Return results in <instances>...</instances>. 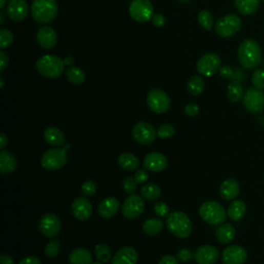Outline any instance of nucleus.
Here are the masks:
<instances>
[{
    "instance_id": "20",
    "label": "nucleus",
    "mask_w": 264,
    "mask_h": 264,
    "mask_svg": "<svg viewBox=\"0 0 264 264\" xmlns=\"http://www.w3.org/2000/svg\"><path fill=\"white\" fill-rule=\"evenodd\" d=\"M167 158L158 152L150 153L144 160V166L153 172H160L167 167Z\"/></svg>"
},
{
    "instance_id": "17",
    "label": "nucleus",
    "mask_w": 264,
    "mask_h": 264,
    "mask_svg": "<svg viewBox=\"0 0 264 264\" xmlns=\"http://www.w3.org/2000/svg\"><path fill=\"white\" fill-rule=\"evenodd\" d=\"M194 259L198 264H215L219 259V251L214 246L205 245L196 250Z\"/></svg>"
},
{
    "instance_id": "41",
    "label": "nucleus",
    "mask_w": 264,
    "mask_h": 264,
    "mask_svg": "<svg viewBox=\"0 0 264 264\" xmlns=\"http://www.w3.org/2000/svg\"><path fill=\"white\" fill-rule=\"evenodd\" d=\"M173 134H174V128L169 124L161 125L157 130V135L160 138H170Z\"/></svg>"
},
{
    "instance_id": "21",
    "label": "nucleus",
    "mask_w": 264,
    "mask_h": 264,
    "mask_svg": "<svg viewBox=\"0 0 264 264\" xmlns=\"http://www.w3.org/2000/svg\"><path fill=\"white\" fill-rule=\"evenodd\" d=\"M137 260V251L132 247H124L116 253L112 264H136Z\"/></svg>"
},
{
    "instance_id": "50",
    "label": "nucleus",
    "mask_w": 264,
    "mask_h": 264,
    "mask_svg": "<svg viewBox=\"0 0 264 264\" xmlns=\"http://www.w3.org/2000/svg\"><path fill=\"white\" fill-rule=\"evenodd\" d=\"M220 75L222 76V77H224V78H229V77H231L232 75H233V70H232V68L230 67V66H228V65H224V66H221V68H220Z\"/></svg>"
},
{
    "instance_id": "39",
    "label": "nucleus",
    "mask_w": 264,
    "mask_h": 264,
    "mask_svg": "<svg viewBox=\"0 0 264 264\" xmlns=\"http://www.w3.org/2000/svg\"><path fill=\"white\" fill-rule=\"evenodd\" d=\"M252 83L258 90H264V70L256 69L252 75Z\"/></svg>"
},
{
    "instance_id": "48",
    "label": "nucleus",
    "mask_w": 264,
    "mask_h": 264,
    "mask_svg": "<svg viewBox=\"0 0 264 264\" xmlns=\"http://www.w3.org/2000/svg\"><path fill=\"white\" fill-rule=\"evenodd\" d=\"M198 112H199V108L195 104H189L185 107V114L189 117L196 116L198 114Z\"/></svg>"
},
{
    "instance_id": "4",
    "label": "nucleus",
    "mask_w": 264,
    "mask_h": 264,
    "mask_svg": "<svg viewBox=\"0 0 264 264\" xmlns=\"http://www.w3.org/2000/svg\"><path fill=\"white\" fill-rule=\"evenodd\" d=\"M64 61L54 55H44L36 61L37 71L48 78H56L60 76L64 71Z\"/></svg>"
},
{
    "instance_id": "42",
    "label": "nucleus",
    "mask_w": 264,
    "mask_h": 264,
    "mask_svg": "<svg viewBox=\"0 0 264 264\" xmlns=\"http://www.w3.org/2000/svg\"><path fill=\"white\" fill-rule=\"evenodd\" d=\"M123 189L128 194H134V192L137 189V182L134 178L128 177L123 182Z\"/></svg>"
},
{
    "instance_id": "37",
    "label": "nucleus",
    "mask_w": 264,
    "mask_h": 264,
    "mask_svg": "<svg viewBox=\"0 0 264 264\" xmlns=\"http://www.w3.org/2000/svg\"><path fill=\"white\" fill-rule=\"evenodd\" d=\"M95 255L98 261L103 263H107L111 260L112 257V252L109 246L107 245H97L95 247Z\"/></svg>"
},
{
    "instance_id": "49",
    "label": "nucleus",
    "mask_w": 264,
    "mask_h": 264,
    "mask_svg": "<svg viewBox=\"0 0 264 264\" xmlns=\"http://www.w3.org/2000/svg\"><path fill=\"white\" fill-rule=\"evenodd\" d=\"M0 61H2L0 71L4 72L6 70V68L8 67V65H9V56H8V54L4 50L0 51Z\"/></svg>"
},
{
    "instance_id": "12",
    "label": "nucleus",
    "mask_w": 264,
    "mask_h": 264,
    "mask_svg": "<svg viewBox=\"0 0 264 264\" xmlns=\"http://www.w3.org/2000/svg\"><path fill=\"white\" fill-rule=\"evenodd\" d=\"M132 136L138 144L147 146L155 141L157 132L151 124L147 122H139L133 127Z\"/></svg>"
},
{
    "instance_id": "46",
    "label": "nucleus",
    "mask_w": 264,
    "mask_h": 264,
    "mask_svg": "<svg viewBox=\"0 0 264 264\" xmlns=\"http://www.w3.org/2000/svg\"><path fill=\"white\" fill-rule=\"evenodd\" d=\"M135 181L137 182V184H144L145 182H147V180L149 179V173L147 172V170L145 169H139L135 172L134 177Z\"/></svg>"
},
{
    "instance_id": "6",
    "label": "nucleus",
    "mask_w": 264,
    "mask_h": 264,
    "mask_svg": "<svg viewBox=\"0 0 264 264\" xmlns=\"http://www.w3.org/2000/svg\"><path fill=\"white\" fill-rule=\"evenodd\" d=\"M69 148V146L67 147ZM67 148L58 147L56 149L48 150L40 159L42 166L47 170H58L62 168L67 162Z\"/></svg>"
},
{
    "instance_id": "25",
    "label": "nucleus",
    "mask_w": 264,
    "mask_h": 264,
    "mask_svg": "<svg viewBox=\"0 0 264 264\" xmlns=\"http://www.w3.org/2000/svg\"><path fill=\"white\" fill-rule=\"evenodd\" d=\"M234 5L241 15L251 16L258 11L260 0H234Z\"/></svg>"
},
{
    "instance_id": "2",
    "label": "nucleus",
    "mask_w": 264,
    "mask_h": 264,
    "mask_svg": "<svg viewBox=\"0 0 264 264\" xmlns=\"http://www.w3.org/2000/svg\"><path fill=\"white\" fill-rule=\"evenodd\" d=\"M56 0H33L30 8L33 20L40 24H48L55 20L58 15Z\"/></svg>"
},
{
    "instance_id": "54",
    "label": "nucleus",
    "mask_w": 264,
    "mask_h": 264,
    "mask_svg": "<svg viewBox=\"0 0 264 264\" xmlns=\"http://www.w3.org/2000/svg\"><path fill=\"white\" fill-rule=\"evenodd\" d=\"M8 143H9V139H8L7 135H6L5 133L0 134V149L4 150V149L7 147Z\"/></svg>"
},
{
    "instance_id": "8",
    "label": "nucleus",
    "mask_w": 264,
    "mask_h": 264,
    "mask_svg": "<svg viewBox=\"0 0 264 264\" xmlns=\"http://www.w3.org/2000/svg\"><path fill=\"white\" fill-rule=\"evenodd\" d=\"M130 17L138 22L146 23L154 16V8L150 0H132L129 6Z\"/></svg>"
},
{
    "instance_id": "15",
    "label": "nucleus",
    "mask_w": 264,
    "mask_h": 264,
    "mask_svg": "<svg viewBox=\"0 0 264 264\" xmlns=\"http://www.w3.org/2000/svg\"><path fill=\"white\" fill-rule=\"evenodd\" d=\"M29 7L26 0H10L7 6V15L14 22H22L26 19Z\"/></svg>"
},
{
    "instance_id": "9",
    "label": "nucleus",
    "mask_w": 264,
    "mask_h": 264,
    "mask_svg": "<svg viewBox=\"0 0 264 264\" xmlns=\"http://www.w3.org/2000/svg\"><path fill=\"white\" fill-rule=\"evenodd\" d=\"M147 104L153 113L164 114L169 110L171 101L163 90L153 89L147 95Z\"/></svg>"
},
{
    "instance_id": "52",
    "label": "nucleus",
    "mask_w": 264,
    "mask_h": 264,
    "mask_svg": "<svg viewBox=\"0 0 264 264\" xmlns=\"http://www.w3.org/2000/svg\"><path fill=\"white\" fill-rule=\"evenodd\" d=\"M19 264H42V261L35 256H29L22 259Z\"/></svg>"
},
{
    "instance_id": "1",
    "label": "nucleus",
    "mask_w": 264,
    "mask_h": 264,
    "mask_svg": "<svg viewBox=\"0 0 264 264\" xmlns=\"http://www.w3.org/2000/svg\"><path fill=\"white\" fill-rule=\"evenodd\" d=\"M261 57L260 46L254 39L243 40L237 50L238 61L240 65L247 69L256 68L261 62Z\"/></svg>"
},
{
    "instance_id": "45",
    "label": "nucleus",
    "mask_w": 264,
    "mask_h": 264,
    "mask_svg": "<svg viewBox=\"0 0 264 264\" xmlns=\"http://www.w3.org/2000/svg\"><path fill=\"white\" fill-rule=\"evenodd\" d=\"M194 257V254L191 250L189 249H182L178 252L177 254V258L178 260L182 261V262H189L192 260V258Z\"/></svg>"
},
{
    "instance_id": "44",
    "label": "nucleus",
    "mask_w": 264,
    "mask_h": 264,
    "mask_svg": "<svg viewBox=\"0 0 264 264\" xmlns=\"http://www.w3.org/2000/svg\"><path fill=\"white\" fill-rule=\"evenodd\" d=\"M154 212L157 216L163 218L165 216L168 215L169 213V208L168 206L165 204V202H162V201H159V202H156L155 206H154Z\"/></svg>"
},
{
    "instance_id": "23",
    "label": "nucleus",
    "mask_w": 264,
    "mask_h": 264,
    "mask_svg": "<svg viewBox=\"0 0 264 264\" xmlns=\"http://www.w3.org/2000/svg\"><path fill=\"white\" fill-rule=\"evenodd\" d=\"M239 184L234 179L225 180L220 186V195L224 200H233L239 194Z\"/></svg>"
},
{
    "instance_id": "34",
    "label": "nucleus",
    "mask_w": 264,
    "mask_h": 264,
    "mask_svg": "<svg viewBox=\"0 0 264 264\" xmlns=\"http://www.w3.org/2000/svg\"><path fill=\"white\" fill-rule=\"evenodd\" d=\"M141 196L150 201H155L161 196V189L156 184H147L141 187Z\"/></svg>"
},
{
    "instance_id": "10",
    "label": "nucleus",
    "mask_w": 264,
    "mask_h": 264,
    "mask_svg": "<svg viewBox=\"0 0 264 264\" xmlns=\"http://www.w3.org/2000/svg\"><path fill=\"white\" fill-rule=\"evenodd\" d=\"M221 68V59L215 53H208L200 57L196 63L197 71L205 76H213Z\"/></svg>"
},
{
    "instance_id": "59",
    "label": "nucleus",
    "mask_w": 264,
    "mask_h": 264,
    "mask_svg": "<svg viewBox=\"0 0 264 264\" xmlns=\"http://www.w3.org/2000/svg\"><path fill=\"white\" fill-rule=\"evenodd\" d=\"M263 2H264V0H263Z\"/></svg>"
},
{
    "instance_id": "5",
    "label": "nucleus",
    "mask_w": 264,
    "mask_h": 264,
    "mask_svg": "<svg viewBox=\"0 0 264 264\" xmlns=\"http://www.w3.org/2000/svg\"><path fill=\"white\" fill-rule=\"evenodd\" d=\"M199 216L211 225H221L226 220V211L217 201H206L199 208Z\"/></svg>"
},
{
    "instance_id": "27",
    "label": "nucleus",
    "mask_w": 264,
    "mask_h": 264,
    "mask_svg": "<svg viewBox=\"0 0 264 264\" xmlns=\"http://www.w3.org/2000/svg\"><path fill=\"white\" fill-rule=\"evenodd\" d=\"M68 260L70 264H92V255L86 249H74L70 252Z\"/></svg>"
},
{
    "instance_id": "7",
    "label": "nucleus",
    "mask_w": 264,
    "mask_h": 264,
    "mask_svg": "<svg viewBox=\"0 0 264 264\" xmlns=\"http://www.w3.org/2000/svg\"><path fill=\"white\" fill-rule=\"evenodd\" d=\"M241 28V20L236 15H226L220 18L216 25L215 31L216 33L224 38L230 37L237 33Z\"/></svg>"
},
{
    "instance_id": "33",
    "label": "nucleus",
    "mask_w": 264,
    "mask_h": 264,
    "mask_svg": "<svg viewBox=\"0 0 264 264\" xmlns=\"http://www.w3.org/2000/svg\"><path fill=\"white\" fill-rule=\"evenodd\" d=\"M162 228H163V222L161 219H157V218H151L147 220L143 225V229L145 233L150 236L157 235L162 230Z\"/></svg>"
},
{
    "instance_id": "56",
    "label": "nucleus",
    "mask_w": 264,
    "mask_h": 264,
    "mask_svg": "<svg viewBox=\"0 0 264 264\" xmlns=\"http://www.w3.org/2000/svg\"><path fill=\"white\" fill-rule=\"evenodd\" d=\"M0 87H2V89H4V87H5V79H4V77H0Z\"/></svg>"
},
{
    "instance_id": "51",
    "label": "nucleus",
    "mask_w": 264,
    "mask_h": 264,
    "mask_svg": "<svg viewBox=\"0 0 264 264\" xmlns=\"http://www.w3.org/2000/svg\"><path fill=\"white\" fill-rule=\"evenodd\" d=\"M158 264H179V261L172 255H166L161 258V260L159 261Z\"/></svg>"
},
{
    "instance_id": "36",
    "label": "nucleus",
    "mask_w": 264,
    "mask_h": 264,
    "mask_svg": "<svg viewBox=\"0 0 264 264\" xmlns=\"http://www.w3.org/2000/svg\"><path fill=\"white\" fill-rule=\"evenodd\" d=\"M198 23L206 30H211L214 26V17L209 11H201L198 14Z\"/></svg>"
},
{
    "instance_id": "26",
    "label": "nucleus",
    "mask_w": 264,
    "mask_h": 264,
    "mask_svg": "<svg viewBox=\"0 0 264 264\" xmlns=\"http://www.w3.org/2000/svg\"><path fill=\"white\" fill-rule=\"evenodd\" d=\"M17 168L16 158L8 151L3 150L0 153V171L5 174L12 173Z\"/></svg>"
},
{
    "instance_id": "24",
    "label": "nucleus",
    "mask_w": 264,
    "mask_h": 264,
    "mask_svg": "<svg viewBox=\"0 0 264 264\" xmlns=\"http://www.w3.org/2000/svg\"><path fill=\"white\" fill-rule=\"evenodd\" d=\"M44 137L46 141L54 147H62L65 141V136L63 132L57 127H48L44 132Z\"/></svg>"
},
{
    "instance_id": "16",
    "label": "nucleus",
    "mask_w": 264,
    "mask_h": 264,
    "mask_svg": "<svg viewBox=\"0 0 264 264\" xmlns=\"http://www.w3.org/2000/svg\"><path fill=\"white\" fill-rule=\"evenodd\" d=\"M247 259V251L240 246H230L222 254L223 264H245Z\"/></svg>"
},
{
    "instance_id": "29",
    "label": "nucleus",
    "mask_w": 264,
    "mask_h": 264,
    "mask_svg": "<svg viewBox=\"0 0 264 264\" xmlns=\"http://www.w3.org/2000/svg\"><path fill=\"white\" fill-rule=\"evenodd\" d=\"M118 163L121 168L127 171H132L138 168L139 166V159L130 153L121 154L118 158Z\"/></svg>"
},
{
    "instance_id": "18",
    "label": "nucleus",
    "mask_w": 264,
    "mask_h": 264,
    "mask_svg": "<svg viewBox=\"0 0 264 264\" xmlns=\"http://www.w3.org/2000/svg\"><path fill=\"white\" fill-rule=\"evenodd\" d=\"M73 216L79 221H87L92 215V206L87 198L78 197L71 205Z\"/></svg>"
},
{
    "instance_id": "31",
    "label": "nucleus",
    "mask_w": 264,
    "mask_h": 264,
    "mask_svg": "<svg viewBox=\"0 0 264 264\" xmlns=\"http://www.w3.org/2000/svg\"><path fill=\"white\" fill-rule=\"evenodd\" d=\"M206 89V83L200 75H193L188 80V91L193 96L200 95Z\"/></svg>"
},
{
    "instance_id": "55",
    "label": "nucleus",
    "mask_w": 264,
    "mask_h": 264,
    "mask_svg": "<svg viewBox=\"0 0 264 264\" xmlns=\"http://www.w3.org/2000/svg\"><path fill=\"white\" fill-rule=\"evenodd\" d=\"M63 61H64V63H65L66 65L71 66V65L73 64V62H74V58H73L72 56H67V57H65V59H64Z\"/></svg>"
},
{
    "instance_id": "3",
    "label": "nucleus",
    "mask_w": 264,
    "mask_h": 264,
    "mask_svg": "<svg viewBox=\"0 0 264 264\" xmlns=\"http://www.w3.org/2000/svg\"><path fill=\"white\" fill-rule=\"evenodd\" d=\"M166 226L173 235L179 238H187L192 232L191 220L183 212L171 213L166 220Z\"/></svg>"
},
{
    "instance_id": "28",
    "label": "nucleus",
    "mask_w": 264,
    "mask_h": 264,
    "mask_svg": "<svg viewBox=\"0 0 264 264\" xmlns=\"http://www.w3.org/2000/svg\"><path fill=\"white\" fill-rule=\"evenodd\" d=\"M235 229L231 224H221L216 230V237L219 242L226 245L233 240Z\"/></svg>"
},
{
    "instance_id": "14",
    "label": "nucleus",
    "mask_w": 264,
    "mask_h": 264,
    "mask_svg": "<svg viewBox=\"0 0 264 264\" xmlns=\"http://www.w3.org/2000/svg\"><path fill=\"white\" fill-rule=\"evenodd\" d=\"M38 228L40 233L44 236L49 238L54 237L58 235V233L60 232V229H61L60 219L55 214H52V213L46 214L40 218Z\"/></svg>"
},
{
    "instance_id": "13",
    "label": "nucleus",
    "mask_w": 264,
    "mask_h": 264,
    "mask_svg": "<svg viewBox=\"0 0 264 264\" xmlns=\"http://www.w3.org/2000/svg\"><path fill=\"white\" fill-rule=\"evenodd\" d=\"M145 211V202L143 198L135 194H130L124 201L122 214L127 219L133 220L139 217Z\"/></svg>"
},
{
    "instance_id": "57",
    "label": "nucleus",
    "mask_w": 264,
    "mask_h": 264,
    "mask_svg": "<svg viewBox=\"0 0 264 264\" xmlns=\"http://www.w3.org/2000/svg\"><path fill=\"white\" fill-rule=\"evenodd\" d=\"M5 5H6V0H2V2H0V9H4Z\"/></svg>"
},
{
    "instance_id": "40",
    "label": "nucleus",
    "mask_w": 264,
    "mask_h": 264,
    "mask_svg": "<svg viewBox=\"0 0 264 264\" xmlns=\"http://www.w3.org/2000/svg\"><path fill=\"white\" fill-rule=\"evenodd\" d=\"M60 252V242L58 240L50 241L45 248V254L49 258H55Z\"/></svg>"
},
{
    "instance_id": "19",
    "label": "nucleus",
    "mask_w": 264,
    "mask_h": 264,
    "mask_svg": "<svg viewBox=\"0 0 264 264\" xmlns=\"http://www.w3.org/2000/svg\"><path fill=\"white\" fill-rule=\"evenodd\" d=\"M57 39H58L57 32L52 27L44 26L39 28L37 31L36 40H37V44L43 49H46V50L53 49L57 44Z\"/></svg>"
},
{
    "instance_id": "47",
    "label": "nucleus",
    "mask_w": 264,
    "mask_h": 264,
    "mask_svg": "<svg viewBox=\"0 0 264 264\" xmlns=\"http://www.w3.org/2000/svg\"><path fill=\"white\" fill-rule=\"evenodd\" d=\"M152 21V24L155 26V27H163L166 23V19L165 17L162 15V14H154V16L152 17L151 19Z\"/></svg>"
},
{
    "instance_id": "58",
    "label": "nucleus",
    "mask_w": 264,
    "mask_h": 264,
    "mask_svg": "<svg viewBox=\"0 0 264 264\" xmlns=\"http://www.w3.org/2000/svg\"><path fill=\"white\" fill-rule=\"evenodd\" d=\"M92 264H103V262H100V261H97V262H92Z\"/></svg>"
},
{
    "instance_id": "43",
    "label": "nucleus",
    "mask_w": 264,
    "mask_h": 264,
    "mask_svg": "<svg viewBox=\"0 0 264 264\" xmlns=\"http://www.w3.org/2000/svg\"><path fill=\"white\" fill-rule=\"evenodd\" d=\"M96 192V185L93 181H87L83 184L82 186V193L87 196V197H90L93 196Z\"/></svg>"
},
{
    "instance_id": "38",
    "label": "nucleus",
    "mask_w": 264,
    "mask_h": 264,
    "mask_svg": "<svg viewBox=\"0 0 264 264\" xmlns=\"http://www.w3.org/2000/svg\"><path fill=\"white\" fill-rule=\"evenodd\" d=\"M14 35L13 33L8 29H0V49L5 50L9 48L14 43Z\"/></svg>"
},
{
    "instance_id": "22",
    "label": "nucleus",
    "mask_w": 264,
    "mask_h": 264,
    "mask_svg": "<svg viewBox=\"0 0 264 264\" xmlns=\"http://www.w3.org/2000/svg\"><path fill=\"white\" fill-rule=\"evenodd\" d=\"M120 202L115 197H108L104 199L98 206V214L104 219L113 218L119 211Z\"/></svg>"
},
{
    "instance_id": "53",
    "label": "nucleus",
    "mask_w": 264,
    "mask_h": 264,
    "mask_svg": "<svg viewBox=\"0 0 264 264\" xmlns=\"http://www.w3.org/2000/svg\"><path fill=\"white\" fill-rule=\"evenodd\" d=\"M0 264H15V261L10 255L3 254L0 256Z\"/></svg>"
},
{
    "instance_id": "35",
    "label": "nucleus",
    "mask_w": 264,
    "mask_h": 264,
    "mask_svg": "<svg viewBox=\"0 0 264 264\" xmlns=\"http://www.w3.org/2000/svg\"><path fill=\"white\" fill-rule=\"evenodd\" d=\"M227 95L230 101L232 103H238L242 96H243V89L240 83L233 82L228 86L227 89Z\"/></svg>"
},
{
    "instance_id": "32",
    "label": "nucleus",
    "mask_w": 264,
    "mask_h": 264,
    "mask_svg": "<svg viewBox=\"0 0 264 264\" xmlns=\"http://www.w3.org/2000/svg\"><path fill=\"white\" fill-rule=\"evenodd\" d=\"M66 78L69 83L73 84V85H80L85 82L86 79V73L83 69L78 68V67H74L71 66L69 67L66 72H65Z\"/></svg>"
},
{
    "instance_id": "11",
    "label": "nucleus",
    "mask_w": 264,
    "mask_h": 264,
    "mask_svg": "<svg viewBox=\"0 0 264 264\" xmlns=\"http://www.w3.org/2000/svg\"><path fill=\"white\" fill-rule=\"evenodd\" d=\"M243 107L247 111L258 114L264 109V93L256 88H250L243 94Z\"/></svg>"
},
{
    "instance_id": "30",
    "label": "nucleus",
    "mask_w": 264,
    "mask_h": 264,
    "mask_svg": "<svg viewBox=\"0 0 264 264\" xmlns=\"http://www.w3.org/2000/svg\"><path fill=\"white\" fill-rule=\"evenodd\" d=\"M247 212V206L242 200H234L230 204L227 210L228 217L233 221L240 220Z\"/></svg>"
}]
</instances>
